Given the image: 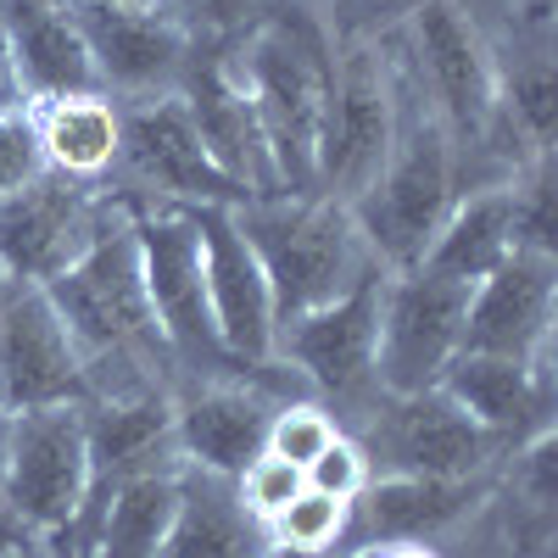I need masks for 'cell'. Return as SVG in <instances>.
<instances>
[{"instance_id":"cell-1","label":"cell","mask_w":558,"mask_h":558,"mask_svg":"<svg viewBox=\"0 0 558 558\" xmlns=\"http://www.w3.org/2000/svg\"><path fill=\"white\" fill-rule=\"evenodd\" d=\"M45 296H51L62 330L73 336L89 397H140V391L179 386L173 352L157 330V313L146 296V274H140L129 202L107 235L45 286Z\"/></svg>"},{"instance_id":"cell-2","label":"cell","mask_w":558,"mask_h":558,"mask_svg":"<svg viewBox=\"0 0 558 558\" xmlns=\"http://www.w3.org/2000/svg\"><path fill=\"white\" fill-rule=\"evenodd\" d=\"M229 68L246 84L252 112L263 123L279 196H313L318 168V129L330 101L336 34L307 0H268V7L235 34Z\"/></svg>"},{"instance_id":"cell-3","label":"cell","mask_w":558,"mask_h":558,"mask_svg":"<svg viewBox=\"0 0 558 558\" xmlns=\"http://www.w3.org/2000/svg\"><path fill=\"white\" fill-rule=\"evenodd\" d=\"M386 39H391V62H397V140L375 184L352 202V218L363 229L368 252H375V263L397 274V268L425 263L447 213L463 196V179H458V146L413 78L397 23L386 28Z\"/></svg>"},{"instance_id":"cell-4","label":"cell","mask_w":558,"mask_h":558,"mask_svg":"<svg viewBox=\"0 0 558 558\" xmlns=\"http://www.w3.org/2000/svg\"><path fill=\"white\" fill-rule=\"evenodd\" d=\"M235 229L263 263L274 296V330L352 291L375 268L347 202L330 196H252L235 207Z\"/></svg>"},{"instance_id":"cell-5","label":"cell","mask_w":558,"mask_h":558,"mask_svg":"<svg viewBox=\"0 0 558 558\" xmlns=\"http://www.w3.org/2000/svg\"><path fill=\"white\" fill-rule=\"evenodd\" d=\"M134 218V246H140V274H146V296L157 313V330L173 352L179 386L184 380H263V375H286V363H241L229 357L213 324L207 302V274H202V241L191 207H151V202H129Z\"/></svg>"},{"instance_id":"cell-6","label":"cell","mask_w":558,"mask_h":558,"mask_svg":"<svg viewBox=\"0 0 558 558\" xmlns=\"http://www.w3.org/2000/svg\"><path fill=\"white\" fill-rule=\"evenodd\" d=\"M391 140H397V62H391L386 28L380 34H336L313 196L352 207L386 168Z\"/></svg>"},{"instance_id":"cell-7","label":"cell","mask_w":558,"mask_h":558,"mask_svg":"<svg viewBox=\"0 0 558 558\" xmlns=\"http://www.w3.org/2000/svg\"><path fill=\"white\" fill-rule=\"evenodd\" d=\"M397 34L408 45L413 78L425 89L430 112L458 146V179L492 134L497 118V51L492 34L463 0H413L397 17Z\"/></svg>"},{"instance_id":"cell-8","label":"cell","mask_w":558,"mask_h":558,"mask_svg":"<svg viewBox=\"0 0 558 558\" xmlns=\"http://www.w3.org/2000/svg\"><path fill=\"white\" fill-rule=\"evenodd\" d=\"M89 492V447H84V402L17 408L7 475H0V525L23 542L57 553Z\"/></svg>"},{"instance_id":"cell-9","label":"cell","mask_w":558,"mask_h":558,"mask_svg":"<svg viewBox=\"0 0 558 558\" xmlns=\"http://www.w3.org/2000/svg\"><path fill=\"white\" fill-rule=\"evenodd\" d=\"M107 184L123 202H151V207H241V202H252L213 162V151L202 146V134L179 96L118 101V168Z\"/></svg>"},{"instance_id":"cell-10","label":"cell","mask_w":558,"mask_h":558,"mask_svg":"<svg viewBox=\"0 0 558 558\" xmlns=\"http://www.w3.org/2000/svg\"><path fill=\"white\" fill-rule=\"evenodd\" d=\"M386 279L391 268H368L352 291H341L336 302H324L291 324L274 330V357L296 368L302 386L341 413H357L368 397L380 391L375 380V352H380V302H386Z\"/></svg>"},{"instance_id":"cell-11","label":"cell","mask_w":558,"mask_h":558,"mask_svg":"<svg viewBox=\"0 0 558 558\" xmlns=\"http://www.w3.org/2000/svg\"><path fill=\"white\" fill-rule=\"evenodd\" d=\"M118 218H123V196L112 184H84L45 168L23 191L0 196V279L51 286Z\"/></svg>"},{"instance_id":"cell-12","label":"cell","mask_w":558,"mask_h":558,"mask_svg":"<svg viewBox=\"0 0 558 558\" xmlns=\"http://www.w3.org/2000/svg\"><path fill=\"white\" fill-rule=\"evenodd\" d=\"M375 463V475H492L508 458L497 436H486L441 386L391 397L375 391L357 413L352 430Z\"/></svg>"},{"instance_id":"cell-13","label":"cell","mask_w":558,"mask_h":558,"mask_svg":"<svg viewBox=\"0 0 558 558\" xmlns=\"http://www.w3.org/2000/svg\"><path fill=\"white\" fill-rule=\"evenodd\" d=\"M470 291L458 279L413 263L386 279L380 302V352H375V380L391 397L430 391L441 368L463 352V313H470Z\"/></svg>"},{"instance_id":"cell-14","label":"cell","mask_w":558,"mask_h":558,"mask_svg":"<svg viewBox=\"0 0 558 558\" xmlns=\"http://www.w3.org/2000/svg\"><path fill=\"white\" fill-rule=\"evenodd\" d=\"M286 397H313L296 368L286 375H241V380H184L173 386V447L179 463L235 481L268 447V418Z\"/></svg>"},{"instance_id":"cell-15","label":"cell","mask_w":558,"mask_h":558,"mask_svg":"<svg viewBox=\"0 0 558 558\" xmlns=\"http://www.w3.org/2000/svg\"><path fill=\"white\" fill-rule=\"evenodd\" d=\"M78 34L96 62V84L112 101H157L173 96L196 39L173 12L157 7H101V0H68Z\"/></svg>"},{"instance_id":"cell-16","label":"cell","mask_w":558,"mask_h":558,"mask_svg":"<svg viewBox=\"0 0 558 558\" xmlns=\"http://www.w3.org/2000/svg\"><path fill=\"white\" fill-rule=\"evenodd\" d=\"M553 318H558V252L514 246L470 291L463 352L536 363L553 352Z\"/></svg>"},{"instance_id":"cell-17","label":"cell","mask_w":558,"mask_h":558,"mask_svg":"<svg viewBox=\"0 0 558 558\" xmlns=\"http://www.w3.org/2000/svg\"><path fill=\"white\" fill-rule=\"evenodd\" d=\"M173 96L184 101V112H191L213 162L235 179L246 196H279L263 123L252 112L246 84L235 78V68H229L223 39H196V51H191V62H184V78H179Z\"/></svg>"},{"instance_id":"cell-18","label":"cell","mask_w":558,"mask_h":558,"mask_svg":"<svg viewBox=\"0 0 558 558\" xmlns=\"http://www.w3.org/2000/svg\"><path fill=\"white\" fill-rule=\"evenodd\" d=\"M84 397H89L84 363L45 286L0 279V402L17 413V408H51Z\"/></svg>"},{"instance_id":"cell-19","label":"cell","mask_w":558,"mask_h":558,"mask_svg":"<svg viewBox=\"0 0 558 558\" xmlns=\"http://www.w3.org/2000/svg\"><path fill=\"white\" fill-rule=\"evenodd\" d=\"M492 475H375L352 502V525L341 553L386 547V542H436L470 525L492 502Z\"/></svg>"},{"instance_id":"cell-20","label":"cell","mask_w":558,"mask_h":558,"mask_svg":"<svg viewBox=\"0 0 558 558\" xmlns=\"http://www.w3.org/2000/svg\"><path fill=\"white\" fill-rule=\"evenodd\" d=\"M191 223L202 241L207 302L223 352L241 363H274V296L257 252L235 229V207H191Z\"/></svg>"},{"instance_id":"cell-21","label":"cell","mask_w":558,"mask_h":558,"mask_svg":"<svg viewBox=\"0 0 558 558\" xmlns=\"http://www.w3.org/2000/svg\"><path fill=\"white\" fill-rule=\"evenodd\" d=\"M463 413L475 418L486 436L502 441V452L525 447L531 436L553 430V352L536 363H514V357H492V352H458L441 380H436Z\"/></svg>"},{"instance_id":"cell-22","label":"cell","mask_w":558,"mask_h":558,"mask_svg":"<svg viewBox=\"0 0 558 558\" xmlns=\"http://www.w3.org/2000/svg\"><path fill=\"white\" fill-rule=\"evenodd\" d=\"M0 28H7L23 107L62 101V96H96L101 89L68 0H0Z\"/></svg>"},{"instance_id":"cell-23","label":"cell","mask_w":558,"mask_h":558,"mask_svg":"<svg viewBox=\"0 0 558 558\" xmlns=\"http://www.w3.org/2000/svg\"><path fill=\"white\" fill-rule=\"evenodd\" d=\"M268 531L241 502L235 481L179 463V502L162 542V558H263Z\"/></svg>"},{"instance_id":"cell-24","label":"cell","mask_w":558,"mask_h":558,"mask_svg":"<svg viewBox=\"0 0 558 558\" xmlns=\"http://www.w3.org/2000/svg\"><path fill=\"white\" fill-rule=\"evenodd\" d=\"M514 246H520L514 191H508V184H481V191H463L458 207L447 213L436 246L425 252V268L458 279V286H481Z\"/></svg>"},{"instance_id":"cell-25","label":"cell","mask_w":558,"mask_h":558,"mask_svg":"<svg viewBox=\"0 0 558 558\" xmlns=\"http://www.w3.org/2000/svg\"><path fill=\"white\" fill-rule=\"evenodd\" d=\"M39 129V151L51 173L84 179V184H107L118 168V101L112 96H62V101H39L28 107Z\"/></svg>"},{"instance_id":"cell-26","label":"cell","mask_w":558,"mask_h":558,"mask_svg":"<svg viewBox=\"0 0 558 558\" xmlns=\"http://www.w3.org/2000/svg\"><path fill=\"white\" fill-rule=\"evenodd\" d=\"M173 502H179V470L140 475V481L118 486L101 525H96L89 558H162V542H168V525H173Z\"/></svg>"},{"instance_id":"cell-27","label":"cell","mask_w":558,"mask_h":558,"mask_svg":"<svg viewBox=\"0 0 558 558\" xmlns=\"http://www.w3.org/2000/svg\"><path fill=\"white\" fill-rule=\"evenodd\" d=\"M347 525H352V502H336V497L302 486L263 531H268V547H279V553L330 558V553L347 547Z\"/></svg>"},{"instance_id":"cell-28","label":"cell","mask_w":558,"mask_h":558,"mask_svg":"<svg viewBox=\"0 0 558 558\" xmlns=\"http://www.w3.org/2000/svg\"><path fill=\"white\" fill-rule=\"evenodd\" d=\"M341 436V418L324 408L318 397H286L274 408V418H268V447L263 452H274V458H286V463H296V470H307V463L324 452Z\"/></svg>"},{"instance_id":"cell-29","label":"cell","mask_w":558,"mask_h":558,"mask_svg":"<svg viewBox=\"0 0 558 558\" xmlns=\"http://www.w3.org/2000/svg\"><path fill=\"white\" fill-rule=\"evenodd\" d=\"M302 481H307L313 492H324V497H336V502H357L363 486L375 481V463H368V452H363L357 436L341 430V436L302 470Z\"/></svg>"},{"instance_id":"cell-30","label":"cell","mask_w":558,"mask_h":558,"mask_svg":"<svg viewBox=\"0 0 558 558\" xmlns=\"http://www.w3.org/2000/svg\"><path fill=\"white\" fill-rule=\"evenodd\" d=\"M307 481H302V470H296V463H286V458H274V452H257L252 463H246V470L235 475V492H241V502L252 508V514L268 525L274 514H279V508H286L296 492H302Z\"/></svg>"},{"instance_id":"cell-31","label":"cell","mask_w":558,"mask_h":558,"mask_svg":"<svg viewBox=\"0 0 558 558\" xmlns=\"http://www.w3.org/2000/svg\"><path fill=\"white\" fill-rule=\"evenodd\" d=\"M45 173V151H39V129L28 107H7L0 112V196L23 191L28 179Z\"/></svg>"},{"instance_id":"cell-32","label":"cell","mask_w":558,"mask_h":558,"mask_svg":"<svg viewBox=\"0 0 558 558\" xmlns=\"http://www.w3.org/2000/svg\"><path fill=\"white\" fill-rule=\"evenodd\" d=\"M263 7L268 0H168V12L191 39H235Z\"/></svg>"},{"instance_id":"cell-33","label":"cell","mask_w":558,"mask_h":558,"mask_svg":"<svg viewBox=\"0 0 558 558\" xmlns=\"http://www.w3.org/2000/svg\"><path fill=\"white\" fill-rule=\"evenodd\" d=\"M307 7L330 23V34H380L413 7V0H307Z\"/></svg>"},{"instance_id":"cell-34","label":"cell","mask_w":558,"mask_h":558,"mask_svg":"<svg viewBox=\"0 0 558 558\" xmlns=\"http://www.w3.org/2000/svg\"><path fill=\"white\" fill-rule=\"evenodd\" d=\"M357 558H441L436 542H386V547H363Z\"/></svg>"},{"instance_id":"cell-35","label":"cell","mask_w":558,"mask_h":558,"mask_svg":"<svg viewBox=\"0 0 558 558\" xmlns=\"http://www.w3.org/2000/svg\"><path fill=\"white\" fill-rule=\"evenodd\" d=\"M0 107H23V89L12 73V51H7V28H0Z\"/></svg>"},{"instance_id":"cell-36","label":"cell","mask_w":558,"mask_h":558,"mask_svg":"<svg viewBox=\"0 0 558 558\" xmlns=\"http://www.w3.org/2000/svg\"><path fill=\"white\" fill-rule=\"evenodd\" d=\"M7 447H12V408L0 402V475H7ZM0 536H12V531L0 525ZM12 542H17V536H12Z\"/></svg>"},{"instance_id":"cell-37","label":"cell","mask_w":558,"mask_h":558,"mask_svg":"<svg viewBox=\"0 0 558 558\" xmlns=\"http://www.w3.org/2000/svg\"><path fill=\"white\" fill-rule=\"evenodd\" d=\"M0 558H51V553H45L39 542H23L17 536V542H0Z\"/></svg>"},{"instance_id":"cell-38","label":"cell","mask_w":558,"mask_h":558,"mask_svg":"<svg viewBox=\"0 0 558 558\" xmlns=\"http://www.w3.org/2000/svg\"><path fill=\"white\" fill-rule=\"evenodd\" d=\"M101 7H157V12H168V0H101Z\"/></svg>"},{"instance_id":"cell-39","label":"cell","mask_w":558,"mask_h":558,"mask_svg":"<svg viewBox=\"0 0 558 558\" xmlns=\"http://www.w3.org/2000/svg\"><path fill=\"white\" fill-rule=\"evenodd\" d=\"M263 558H296V553H279V547H268V553H263Z\"/></svg>"},{"instance_id":"cell-40","label":"cell","mask_w":558,"mask_h":558,"mask_svg":"<svg viewBox=\"0 0 558 558\" xmlns=\"http://www.w3.org/2000/svg\"><path fill=\"white\" fill-rule=\"evenodd\" d=\"M330 558H357V553H330Z\"/></svg>"},{"instance_id":"cell-41","label":"cell","mask_w":558,"mask_h":558,"mask_svg":"<svg viewBox=\"0 0 558 558\" xmlns=\"http://www.w3.org/2000/svg\"><path fill=\"white\" fill-rule=\"evenodd\" d=\"M0 542H12V536H0Z\"/></svg>"},{"instance_id":"cell-42","label":"cell","mask_w":558,"mask_h":558,"mask_svg":"<svg viewBox=\"0 0 558 558\" xmlns=\"http://www.w3.org/2000/svg\"><path fill=\"white\" fill-rule=\"evenodd\" d=\"M0 112H7V107H0Z\"/></svg>"}]
</instances>
